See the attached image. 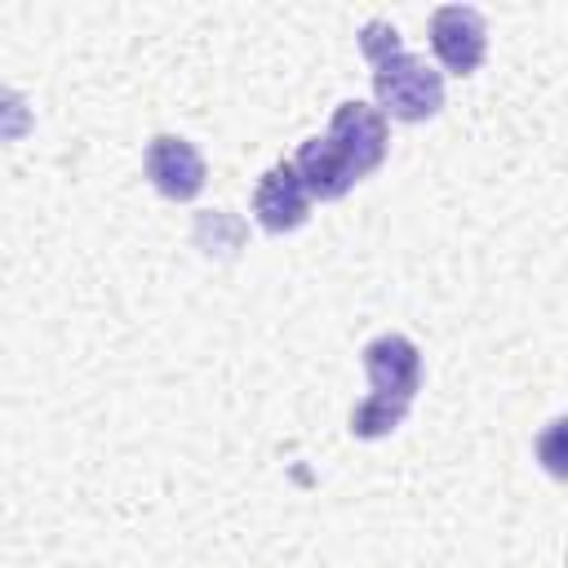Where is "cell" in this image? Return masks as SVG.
<instances>
[{"mask_svg":"<svg viewBox=\"0 0 568 568\" xmlns=\"http://www.w3.org/2000/svg\"><path fill=\"white\" fill-rule=\"evenodd\" d=\"M359 49H364V58L373 67V93H377V102H382V111L390 120L417 124V120H430L444 106V80H439V71H430L422 58H413L404 49L399 31L386 18L364 22Z\"/></svg>","mask_w":568,"mask_h":568,"instance_id":"6da1fadb","label":"cell"},{"mask_svg":"<svg viewBox=\"0 0 568 568\" xmlns=\"http://www.w3.org/2000/svg\"><path fill=\"white\" fill-rule=\"evenodd\" d=\"M430 49L453 75H470L484 62L488 36H484V13L470 4H439L430 13Z\"/></svg>","mask_w":568,"mask_h":568,"instance_id":"277c9868","label":"cell"},{"mask_svg":"<svg viewBox=\"0 0 568 568\" xmlns=\"http://www.w3.org/2000/svg\"><path fill=\"white\" fill-rule=\"evenodd\" d=\"M306 209H311V195L302 191L297 173L288 160L271 164L262 178H257V191H253V217L262 222V231L271 235H284V231H297L306 222Z\"/></svg>","mask_w":568,"mask_h":568,"instance_id":"8992f818","label":"cell"},{"mask_svg":"<svg viewBox=\"0 0 568 568\" xmlns=\"http://www.w3.org/2000/svg\"><path fill=\"white\" fill-rule=\"evenodd\" d=\"M288 164H293V173H297L302 191H306V195H315V200H342V195L359 182V178H355V169L346 164V155H342L328 138H306Z\"/></svg>","mask_w":568,"mask_h":568,"instance_id":"52a82bcc","label":"cell"},{"mask_svg":"<svg viewBox=\"0 0 568 568\" xmlns=\"http://www.w3.org/2000/svg\"><path fill=\"white\" fill-rule=\"evenodd\" d=\"M364 373L368 399L355 404L351 430L359 439H382L408 417V404L422 390V351L404 333H382L364 346Z\"/></svg>","mask_w":568,"mask_h":568,"instance_id":"7a4b0ae2","label":"cell"},{"mask_svg":"<svg viewBox=\"0 0 568 568\" xmlns=\"http://www.w3.org/2000/svg\"><path fill=\"white\" fill-rule=\"evenodd\" d=\"M142 164H146L151 186L160 195H169V200H195L204 191V178H209L204 173V155L186 138H173V133L151 138Z\"/></svg>","mask_w":568,"mask_h":568,"instance_id":"5b68a950","label":"cell"},{"mask_svg":"<svg viewBox=\"0 0 568 568\" xmlns=\"http://www.w3.org/2000/svg\"><path fill=\"white\" fill-rule=\"evenodd\" d=\"M324 138L346 155L355 178H368L382 164V155H386V115L377 106L351 98V102H342L333 111V124H328Z\"/></svg>","mask_w":568,"mask_h":568,"instance_id":"3957f363","label":"cell"},{"mask_svg":"<svg viewBox=\"0 0 568 568\" xmlns=\"http://www.w3.org/2000/svg\"><path fill=\"white\" fill-rule=\"evenodd\" d=\"M31 129V111H27V98L13 93V89H0V142H13Z\"/></svg>","mask_w":568,"mask_h":568,"instance_id":"ba28073f","label":"cell"}]
</instances>
